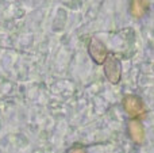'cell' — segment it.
<instances>
[{
    "instance_id": "obj_1",
    "label": "cell",
    "mask_w": 154,
    "mask_h": 153,
    "mask_svg": "<svg viewBox=\"0 0 154 153\" xmlns=\"http://www.w3.org/2000/svg\"><path fill=\"white\" fill-rule=\"evenodd\" d=\"M103 67L107 80L112 84L119 83L120 77H122V64H120L119 58L114 54H108L106 61L103 62Z\"/></svg>"
},
{
    "instance_id": "obj_2",
    "label": "cell",
    "mask_w": 154,
    "mask_h": 153,
    "mask_svg": "<svg viewBox=\"0 0 154 153\" xmlns=\"http://www.w3.org/2000/svg\"><path fill=\"white\" fill-rule=\"evenodd\" d=\"M123 108L133 118L143 115L145 111H146L145 103L142 102L141 98L135 96V95H127V96H125V99H123Z\"/></svg>"
},
{
    "instance_id": "obj_3",
    "label": "cell",
    "mask_w": 154,
    "mask_h": 153,
    "mask_svg": "<svg viewBox=\"0 0 154 153\" xmlns=\"http://www.w3.org/2000/svg\"><path fill=\"white\" fill-rule=\"evenodd\" d=\"M88 53H89L91 58L99 65L103 64L106 61L107 56H108V50H107L106 45L96 37L91 38L89 45H88Z\"/></svg>"
},
{
    "instance_id": "obj_4",
    "label": "cell",
    "mask_w": 154,
    "mask_h": 153,
    "mask_svg": "<svg viewBox=\"0 0 154 153\" xmlns=\"http://www.w3.org/2000/svg\"><path fill=\"white\" fill-rule=\"evenodd\" d=\"M128 133H130V137L134 142L137 144H142L145 141V129L142 126V123L137 119L128 122Z\"/></svg>"
},
{
    "instance_id": "obj_5",
    "label": "cell",
    "mask_w": 154,
    "mask_h": 153,
    "mask_svg": "<svg viewBox=\"0 0 154 153\" xmlns=\"http://www.w3.org/2000/svg\"><path fill=\"white\" fill-rule=\"evenodd\" d=\"M149 8V0H131L130 12L134 18H142Z\"/></svg>"
},
{
    "instance_id": "obj_6",
    "label": "cell",
    "mask_w": 154,
    "mask_h": 153,
    "mask_svg": "<svg viewBox=\"0 0 154 153\" xmlns=\"http://www.w3.org/2000/svg\"><path fill=\"white\" fill-rule=\"evenodd\" d=\"M69 153H85V151L82 148H79V146H76V148H73V149H70V152Z\"/></svg>"
}]
</instances>
